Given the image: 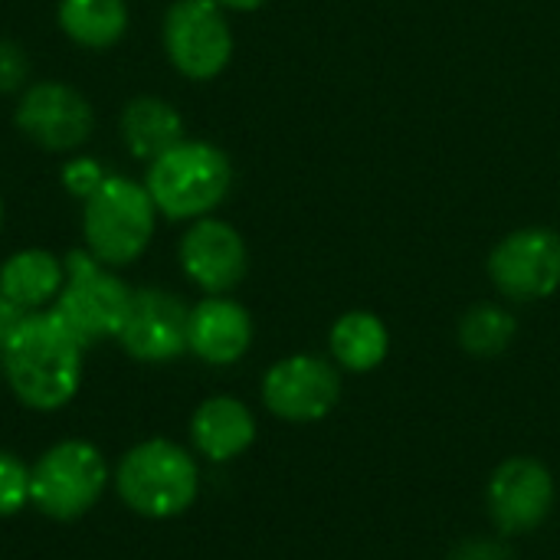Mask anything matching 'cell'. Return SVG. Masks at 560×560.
I'll list each match as a JSON object with an SVG mask.
<instances>
[{
  "instance_id": "obj_1",
  "label": "cell",
  "mask_w": 560,
  "mask_h": 560,
  "mask_svg": "<svg viewBox=\"0 0 560 560\" xmlns=\"http://www.w3.org/2000/svg\"><path fill=\"white\" fill-rule=\"evenodd\" d=\"M82 354L85 345L46 308L23 315L10 328L0 348V371L16 400L33 410H59L82 384Z\"/></svg>"
},
{
  "instance_id": "obj_2",
  "label": "cell",
  "mask_w": 560,
  "mask_h": 560,
  "mask_svg": "<svg viewBox=\"0 0 560 560\" xmlns=\"http://www.w3.org/2000/svg\"><path fill=\"white\" fill-rule=\"evenodd\" d=\"M144 187L164 220L194 223L213 217V210L233 190V164L223 148L184 138L154 161H148Z\"/></svg>"
},
{
  "instance_id": "obj_3",
  "label": "cell",
  "mask_w": 560,
  "mask_h": 560,
  "mask_svg": "<svg viewBox=\"0 0 560 560\" xmlns=\"http://www.w3.org/2000/svg\"><path fill=\"white\" fill-rule=\"evenodd\" d=\"M158 207L144 180L112 174L98 190L82 200V240L85 249L108 269H125L138 262L158 230Z\"/></svg>"
},
{
  "instance_id": "obj_4",
  "label": "cell",
  "mask_w": 560,
  "mask_h": 560,
  "mask_svg": "<svg viewBox=\"0 0 560 560\" xmlns=\"http://www.w3.org/2000/svg\"><path fill=\"white\" fill-rule=\"evenodd\" d=\"M115 489L141 518H177L197 499L200 469L184 446L171 440H148L125 453L115 472Z\"/></svg>"
},
{
  "instance_id": "obj_5",
  "label": "cell",
  "mask_w": 560,
  "mask_h": 560,
  "mask_svg": "<svg viewBox=\"0 0 560 560\" xmlns=\"http://www.w3.org/2000/svg\"><path fill=\"white\" fill-rule=\"evenodd\" d=\"M62 262H66V285L49 312L85 348L102 338H118L135 289H128V282L115 269L102 266L85 246L72 249Z\"/></svg>"
},
{
  "instance_id": "obj_6",
  "label": "cell",
  "mask_w": 560,
  "mask_h": 560,
  "mask_svg": "<svg viewBox=\"0 0 560 560\" xmlns=\"http://www.w3.org/2000/svg\"><path fill=\"white\" fill-rule=\"evenodd\" d=\"M161 46L174 72L190 82L217 79L233 59V26L213 0H174L161 20Z\"/></svg>"
},
{
  "instance_id": "obj_7",
  "label": "cell",
  "mask_w": 560,
  "mask_h": 560,
  "mask_svg": "<svg viewBox=\"0 0 560 560\" xmlns=\"http://www.w3.org/2000/svg\"><path fill=\"white\" fill-rule=\"evenodd\" d=\"M105 459L92 443L66 440L46 450L30 469V502L59 522L82 518L105 492Z\"/></svg>"
},
{
  "instance_id": "obj_8",
  "label": "cell",
  "mask_w": 560,
  "mask_h": 560,
  "mask_svg": "<svg viewBox=\"0 0 560 560\" xmlns=\"http://www.w3.org/2000/svg\"><path fill=\"white\" fill-rule=\"evenodd\" d=\"M13 125L49 154H75L95 131V108L85 92L62 79H36L16 95Z\"/></svg>"
},
{
  "instance_id": "obj_9",
  "label": "cell",
  "mask_w": 560,
  "mask_h": 560,
  "mask_svg": "<svg viewBox=\"0 0 560 560\" xmlns=\"http://www.w3.org/2000/svg\"><path fill=\"white\" fill-rule=\"evenodd\" d=\"M495 289L512 302H541L560 289V233L525 226L509 233L489 256Z\"/></svg>"
},
{
  "instance_id": "obj_10",
  "label": "cell",
  "mask_w": 560,
  "mask_h": 560,
  "mask_svg": "<svg viewBox=\"0 0 560 560\" xmlns=\"http://www.w3.org/2000/svg\"><path fill=\"white\" fill-rule=\"evenodd\" d=\"M341 400V374L318 354H289L262 377V404L285 423L325 420Z\"/></svg>"
},
{
  "instance_id": "obj_11",
  "label": "cell",
  "mask_w": 560,
  "mask_h": 560,
  "mask_svg": "<svg viewBox=\"0 0 560 560\" xmlns=\"http://www.w3.org/2000/svg\"><path fill=\"white\" fill-rule=\"evenodd\" d=\"M486 505L502 535L535 532L555 509V476L532 456L505 459L489 479Z\"/></svg>"
},
{
  "instance_id": "obj_12",
  "label": "cell",
  "mask_w": 560,
  "mask_h": 560,
  "mask_svg": "<svg viewBox=\"0 0 560 560\" xmlns=\"http://www.w3.org/2000/svg\"><path fill=\"white\" fill-rule=\"evenodd\" d=\"M190 308L167 289L144 285L131 292L128 318L115 341L144 364H167L187 351Z\"/></svg>"
},
{
  "instance_id": "obj_13",
  "label": "cell",
  "mask_w": 560,
  "mask_h": 560,
  "mask_svg": "<svg viewBox=\"0 0 560 560\" xmlns=\"http://www.w3.org/2000/svg\"><path fill=\"white\" fill-rule=\"evenodd\" d=\"M184 276L207 295L233 292L249 269L246 240L240 230L220 217H200L187 226L177 246Z\"/></svg>"
},
{
  "instance_id": "obj_14",
  "label": "cell",
  "mask_w": 560,
  "mask_h": 560,
  "mask_svg": "<svg viewBox=\"0 0 560 560\" xmlns=\"http://www.w3.org/2000/svg\"><path fill=\"white\" fill-rule=\"evenodd\" d=\"M253 345V318L249 312L226 299L207 295L190 308L187 322V351H194L203 364L226 368L236 364Z\"/></svg>"
},
{
  "instance_id": "obj_15",
  "label": "cell",
  "mask_w": 560,
  "mask_h": 560,
  "mask_svg": "<svg viewBox=\"0 0 560 560\" xmlns=\"http://www.w3.org/2000/svg\"><path fill=\"white\" fill-rule=\"evenodd\" d=\"M66 285V262L39 246H26L10 253L0 262V295L13 302L16 308L30 312H46L59 299Z\"/></svg>"
},
{
  "instance_id": "obj_16",
  "label": "cell",
  "mask_w": 560,
  "mask_h": 560,
  "mask_svg": "<svg viewBox=\"0 0 560 560\" xmlns=\"http://www.w3.org/2000/svg\"><path fill=\"white\" fill-rule=\"evenodd\" d=\"M190 436L200 456L213 463H230L243 456L256 440V420L249 407L236 397H210L197 407L190 420Z\"/></svg>"
},
{
  "instance_id": "obj_17",
  "label": "cell",
  "mask_w": 560,
  "mask_h": 560,
  "mask_svg": "<svg viewBox=\"0 0 560 560\" xmlns=\"http://www.w3.org/2000/svg\"><path fill=\"white\" fill-rule=\"evenodd\" d=\"M118 135L131 158L154 161L177 141H184V115L174 108V102L161 95H135L121 105L118 115Z\"/></svg>"
},
{
  "instance_id": "obj_18",
  "label": "cell",
  "mask_w": 560,
  "mask_h": 560,
  "mask_svg": "<svg viewBox=\"0 0 560 560\" xmlns=\"http://www.w3.org/2000/svg\"><path fill=\"white\" fill-rule=\"evenodd\" d=\"M56 23L72 46L105 52L128 36L131 10L128 0H59Z\"/></svg>"
},
{
  "instance_id": "obj_19",
  "label": "cell",
  "mask_w": 560,
  "mask_h": 560,
  "mask_svg": "<svg viewBox=\"0 0 560 560\" xmlns=\"http://www.w3.org/2000/svg\"><path fill=\"white\" fill-rule=\"evenodd\" d=\"M328 348H331V358L345 371L368 374V371L384 364V358L390 351V335H387V325L377 315L348 312L331 325Z\"/></svg>"
},
{
  "instance_id": "obj_20",
  "label": "cell",
  "mask_w": 560,
  "mask_h": 560,
  "mask_svg": "<svg viewBox=\"0 0 560 560\" xmlns=\"http://www.w3.org/2000/svg\"><path fill=\"white\" fill-rule=\"evenodd\" d=\"M518 322L509 308L482 302L472 305L459 322V345L472 358H499L512 348Z\"/></svg>"
},
{
  "instance_id": "obj_21",
  "label": "cell",
  "mask_w": 560,
  "mask_h": 560,
  "mask_svg": "<svg viewBox=\"0 0 560 560\" xmlns=\"http://www.w3.org/2000/svg\"><path fill=\"white\" fill-rule=\"evenodd\" d=\"M108 177V171L102 167V161L98 158H92V154H69L66 161H62V167H59V184H62V190L72 197V200H89L95 190H98V184Z\"/></svg>"
},
{
  "instance_id": "obj_22",
  "label": "cell",
  "mask_w": 560,
  "mask_h": 560,
  "mask_svg": "<svg viewBox=\"0 0 560 560\" xmlns=\"http://www.w3.org/2000/svg\"><path fill=\"white\" fill-rule=\"evenodd\" d=\"M30 502V469L0 450V518L20 512Z\"/></svg>"
},
{
  "instance_id": "obj_23",
  "label": "cell",
  "mask_w": 560,
  "mask_h": 560,
  "mask_svg": "<svg viewBox=\"0 0 560 560\" xmlns=\"http://www.w3.org/2000/svg\"><path fill=\"white\" fill-rule=\"evenodd\" d=\"M30 82L26 49L16 39H0V95H20Z\"/></svg>"
},
{
  "instance_id": "obj_24",
  "label": "cell",
  "mask_w": 560,
  "mask_h": 560,
  "mask_svg": "<svg viewBox=\"0 0 560 560\" xmlns=\"http://www.w3.org/2000/svg\"><path fill=\"white\" fill-rule=\"evenodd\" d=\"M512 551L509 545L495 541V538H466L453 548L450 560H509Z\"/></svg>"
},
{
  "instance_id": "obj_25",
  "label": "cell",
  "mask_w": 560,
  "mask_h": 560,
  "mask_svg": "<svg viewBox=\"0 0 560 560\" xmlns=\"http://www.w3.org/2000/svg\"><path fill=\"white\" fill-rule=\"evenodd\" d=\"M23 315H26L23 308H16L13 302H7V299L0 295V348H3V341H7V335H10V328H13Z\"/></svg>"
},
{
  "instance_id": "obj_26",
  "label": "cell",
  "mask_w": 560,
  "mask_h": 560,
  "mask_svg": "<svg viewBox=\"0 0 560 560\" xmlns=\"http://www.w3.org/2000/svg\"><path fill=\"white\" fill-rule=\"evenodd\" d=\"M213 3H220L223 10H236V13H249V10H259V7H266L269 0H213Z\"/></svg>"
},
{
  "instance_id": "obj_27",
  "label": "cell",
  "mask_w": 560,
  "mask_h": 560,
  "mask_svg": "<svg viewBox=\"0 0 560 560\" xmlns=\"http://www.w3.org/2000/svg\"><path fill=\"white\" fill-rule=\"evenodd\" d=\"M0 226H3V197H0Z\"/></svg>"
}]
</instances>
